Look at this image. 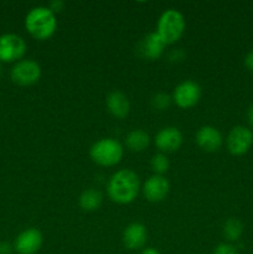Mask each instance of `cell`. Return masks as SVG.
Here are the masks:
<instances>
[{"label":"cell","mask_w":253,"mask_h":254,"mask_svg":"<svg viewBox=\"0 0 253 254\" xmlns=\"http://www.w3.org/2000/svg\"><path fill=\"white\" fill-rule=\"evenodd\" d=\"M140 190V181L136 173L130 169H122L111 176L107 185L109 198L118 205L131 203Z\"/></svg>","instance_id":"6da1fadb"},{"label":"cell","mask_w":253,"mask_h":254,"mask_svg":"<svg viewBox=\"0 0 253 254\" xmlns=\"http://www.w3.org/2000/svg\"><path fill=\"white\" fill-rule=\"evenodd\" d=\"M25 27L34 39L44 41L54 36L57 30L56 14L47 6H35L25 17Z\"/></svg>","instance_id":"7a4b0ae2"},{"label":"cell","mask_w":253,"mask_h":254,"mask_svg":"<svg viewBox=\"0 0 253 254\" xmlns=\"http://www.w3.org/2000/svg\"><path fill=\"white\" fill-rule=\"evenodd\" d=\"M185 31L184 15L176 9H168L160 15L156 25V34L165 45H173L181 39Z\"/></svg>","instance_id":"3957f363"},{"label":"cell","mask_w":253,"mask_h":254,"mask_svg":"<svg viewBox=\"0 0 253 254\" xmlns=\"http://www.w3.org/2000/svg\"><path fill=\"white\" fill-rule=\"evenodd\" d=\"M124 149L118 140L112 138L99 139L91 146L89 156L97 165L111 168L121 163Z\"/></svg>","instance_id":"277c9868"},{"label":"cell","mask_w":253,"mask_h":254,"mask_svg":"<svg viewBox=\"0 0 253 254\" xmlns=\"http://www.w3.org/2000/svg\"><path fill=\"white\" fill-rule=\"evenodd\" d=\"M11 79L17 86H32L41 77V67L34 60H20L11 69Z\"/></svg>","instance_id":"5b68a950"},{"label":"cell","mask_w":253,"mask_h":254,"mask_svg":"<svg viewBox=\"0 0 253 254\" xmlns=\"http://www.w3.org/2000/svg\"><path fill=\"white\" fill-rule=\"evenodd\" d=\"M226 145L232 155H245L253 145V131L247 127H233L226 139Z\"/></svg>","instance_id":"8992f818"},{"label":"cell","mask_w":253,"mask_h":254,"mask_svg":"<svg viewBox=\"0 0 253 254\" xmlns=\"http://www.w3.org/2000/svg\"><path fill=\"white\" fill-rule=\"evenodd\" d=\"M171 98L179 108H192L201 98V87L195 81L186 79L175 87Z\"/></svg>","instance_id":"52a82bcc"},{"label":"cell","mask_w":253,"mask_h":254,"mask_svg":"<svg viewBox=\"0 0 253 254\" xmlns=\"http://www.w3.org/2000/svg\"><path fill=\"white\" fill-rule=\"evenodd\" d=\"M26 52V42L16 34L0 36V62H15L21 60Z\"/></svg>","instance_id":"ba28073f"},{"label":"cell","mask_w":253,"mask_h":254,"mask_svg":"<svg viewBox=\"0 0 253 254\" xmlns=\"http://www.w3.org/2000/svg\"><path fill=\"white\" fill-rule=\"evenodd\" d=\"M42 242V233L37 228H27L16 237L14 251L17 254H36L41 248Z\"/></svg>","instance_id":"9c48e42d"},{"label":"cell","mask_w":253,"mask_h":254,"mask_svg":"<svg viewBox=\"0 0 253 254\" xmlns=\"http://www.w3.org/2000/svg\"><path fill=\"white\" fill-rule=\"evenodd\" d=\"M154 143L163 154L174 153L183 144V134L175 127H165L156 133Z\"/></svg>","instance_id":"30bf717a"},{"label":"cell","mask_w":253,"mask_h":254,"mask_svg":"<svg viewBox=\"0 0 253 254\" xmlns=\"http://www.w3.org/2000/svg\"><path fill=\"white\" fill-rule=\"evenodd\" d=\"M198 148L206 153H215L221 149L223 144V136L217 128L212 126H203L197 130L195 136Z\"/></svg>","instance_id":"8fae6325"},{"label":"cell","mask_w":253,"mask_h":254,"mask_svg":"<svg viewBox=\"0 0 253 254\" xmlns=\"http://www.w3.org/2000/svg\"><path fill=\"white\" fill-rule=\"evenodd\" d=\"M170 184L164 176L155 175L148 179L143 185V195L150 202H160L168 196Z\"/></svg>","instance_id":"7c38bea8"},{"label":"cell","mask_w":253,"mask_h":254,"mask_svg":"<svg viewBox=\"0 0 253 254\" xmlns=\"http://www.w3.org/2000/svg\"><path fill=\"white\" fill-rule=\"evenodd\" d=\"M165 42L161 40V37L156 34V31L150 32L146 35L143 40L138 44V54L140 55L143 59L154 60L160 59L161 55L164 54V49H165Z\"/></svg>","instance_id":"4fadbf2b"},{"label":"cell","mask_w":253,"mask_h":254,"mask_svg":"<svg viewBox=\"0 0 253 254\" xmlns=\"http://www.w3.org/2000/svg\"><path fill=\"white\" fill-rule=\"evenodd\" d=\"M122 240H123L124 247L128 248V250H140L145 246L146 241H148V232H146L145 226L139 222L130 223L123 231Z\"/></svg>","instance_id":"5bb4252c"},{"label":"cell","mask_w":253,"mask_h":254,"mask_svg":"<svg viewBox=\"0 0 253 254\" xmlns=\"http://www.w3.org/2000/svg\"><path fill=\"white\" fill-rule=\"evenodd\" d=\"M106 106L109 113L118 119H124L130 112V103L128 97L121 91H113L107 96Z\"/></svg>","instance_id":"9a60e30c"},{"label":"cell","mask_w":253,"mask_h":254,"mask_svg":"<svg viewBox=\"0 0 253 254\" xmlns=\"http://www.w3.org/2000/svg\"><path fill=\"white\" fill-rule=\"evenodd\" d=\"M149 144H150V135L141 129H134L128 133L126 138V148L134 153H141L148 148Z\"/></svg>","instance_id":"2e32d148"},{"label":"cell","mask_w":253,"mask_h":254,"mask_svg":"<svg viewBox=\"0 0 253 254\" xmlns=\"http://www.w3.org/2000/svg\"><path fill=\"white\" fill-rule=\"evenodd\" d=\"M102 201H103V196L101 191L96 189H87L79 196L78 205L84 212H93L101 207Z\"/></svg>","instance_id":"e0dca14e"},{"label":"cell","mask_w":253,"mask_h":254,"mask_svg":"<svg viewBox=\"0 0 253 254\" xmlns=\"http://www.w3.org/2000/svg\"><path fill=\"white\" fill-rule=\"evenodd\" d=\"M222 233L226 240L230 241V242H236V241L240 240L243 233L242 222L235 217L228 218L223 225Z\"/></svg>","instance_id":"ac0fdd59"},{"label":"cell","mask_w":253,"mask_h":254,"mask_svg":"<svg viewBox=\"0 0 253 254\" xmlns=\"http://www.w3.org/2000/svg\"><path fill=\"white\" fill-rule=\"evenodd\" d=\"M150 166L151 170L155 173V175H161L168 173L169 166H170V163H169V159L165 154L158 153L155 155H153L150 160Z\"/></svg>","instance_id":"d6986e66"},{"label":"cell","mask_w":253,"mask_h":254,"mask_svg":"<svg viewBox=\"0 0 253 254\" xmlns=\"http://www.w3.org/2000/svg\"><path fill=\"white\" fill-rule=\"evenodd\" d=\"M171 101H173V98L169 94L156 93L153 97V99H151V106L156 111H165V109H168L170 107Z\"/></svg>","instance_id":"ffe728a7"},{"label":"cell","mask_w":253,"mask_h":254,"mask_svg":"<svg viewBox=\"0 0 253 254\" xmlns=\"http://www.w3.org/2000/svg\"><path fill=\"white\" fill-rule=\"evenodd\" d=\"M212 254H238V252L230 243H221L213 250Z\"/></svg>","instance_id":"44dd1931"},{"label":"cell","mask_w":253,"mask_h":254,"mask_svg":"<svg viewBox=\"0 0 253 254\" xmlns=\"http://www.w3.org/2000/svg\"><path fill=\"white\" fill-rule=\"evenodd\" d=\"M49 7L54 14H56V12H61L64 7V2L61 1V0H55V1L50 2Z\"/></svg>","instance_id":"7402d4cb"},{"label":"cell","mask_w":253,"mask_h":254,"mask_svg":"<svg viewBox=\"0 0 253 254\" xmlns=\"http://www.w3.org/2000/svg\"><path fill=\"white\" fill-rule=\"evenodd\" d=\"M14 251V246L9 242H0V254H11Z\"/></svg>","instance_id":"603a6c76"},{"label":"cell","mask_w":253,"mask_h":254,"mask_svg":"<svg viewBox=\"0 0 253 254\" xmlns=\"http://www.w3.org/2000/svg\"><path fill=\"white\" fill-rule=\"evenodd\" d=\"M245 66L247 67L251 72H253V51H251L250 54H247V56L245 57Z\"/></svg>","instance_id":"cb8c5ba5"},{"label":"cell","mask_w":253,"mask_h":254,"mask_svg":"<svg viewBox=\"0 0 253 254\" xmlns=\"http://www.w3.org/2000/svg\"><path fill=\"white\" fill-rule=\"evenodd\" d=\"M247 122H248V126L253 129V104H251V106L248 107Z\"/></svg>","instance_id":"d4e9b609"},{"label":"cell","mask_w":253,"mask_h":254,"mask_svg":"<svg viewBox=\"0 0 253 254\" xmlns=\"http://www.w3.org/2000/svg\"><path fill=\"white\" fill-rule=\"evenodd\" d=\"M140 254H160V252H159L156 248H153V247H146L144 248L143 251H141Z\"/></svg>","instance_id":"484cf974"},{"label":"cell","mask_w":253,"mask_h":254,"mask_svg":"<svg viewBox=\"0 0 253 254\" xmlns=\"http://www.w3.org/2000/svg\"><path fill=\"white\" fill-rule=\"evenodd\" d=\"M1 73H2V67L1 64H0V76H1Z\"/></svg>","instance_id":"4316f807"}]
</instances>
